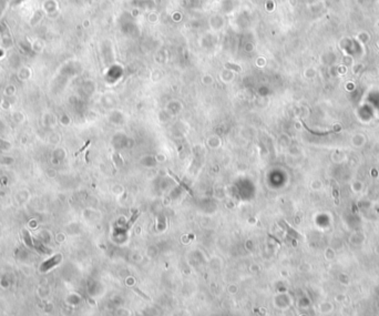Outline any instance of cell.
Wrapping results in <instances>:
<instances>
[{
	"instance_id": "obj_5",
	"label": "cell",
	"mask_w": 379,
	"mask_h": 316,
	"mask_svg": "<svg viewBox=\"0 0 379 316\" xmlns=\"http://www.w3.org/2000/svg\"><path fill=\"white\" fill-rule=\"evenodd\" d=\"M9 147H10L9 143L6 142V141L3 140V139H0V149H3V150H6V149H8Z\"/></svg>"
},
{
	"instance_id": "obj_2",
	"label": "cell",
	"mask_w": 379,
	"mask_h": 316,
	"mask_svg": "<svg viewBox=\"0 0 379 316\" xmlns=\"http://www.w3.org/2000/svg\"><path fill=\"white\" fill-rule=\"evenodd\" d=\"M24 237H25V242L27 243V245L30 246V247H33L32 245V242H31V239H30V235L27 231H24Z\"/></svg>"
},
{
	"instance_id": "obj_7",
	"label": "cell",
	"mask_w": 379,
	"mask_h": 316,
	"mask_svg": "<svg viewBox=\"0 0 379 316\" xmlns=\"http://www.w3.org/2000/svg\"><path fill=\"white\" fill-rule=\"evenodd\" d=\"M0 56H3V51L1 50H0Z\"/></svg>"
},
{
	"instance_id": "obj_6",
	"label": "cell",
	"mask_w": 379,
	"mask_h": 316,
	"mask_svg": "<svg viewBox=\"0 0 379 316\" xmlns=\"http://www.w3.org/2000/svg\"><path fill=\"white\" fill-rule=\"evenodd\" d=\"M227 67H228V68H231V69H234L235 71H239V67H237V66H235V64H227Z\"/></svg>"
},
{
	"instance_id": "obj_3",
	"label": "cell",
	"mask_w": 379,
	"mask_h": 316,
	"mask_svg": "<svg viewBox=\"0 0 379 316\" xmlns=\"http://www.w3.org/2000/svg\"><path fill=\"white\" fill-rule=\"evenodd\" d=\"M332 192H334L335 201H336V203L338 204V202H339V192H338V186H337V184H334V186H332Z\"/></svg>"
},
{
	"instance_id": "obj_4",
	"label": "cell",
	"mask_w": 379,
	"mask_h": 316,
	"mask_svg": "<svg viewBox=\"0 0 379 316\" xmlns=\"http://www.w3.org/2000/svg\"><path fill=\"white\" fill-rule=\"evenodd\" d=\"M168 173L171 174V175H172V176H173V178H174V179H175V180H176V181H178V182H179V183H180V185H182V186H183V187H184V189H186V190H187V191H190V189H189V187H187V186H186V185H185V184H184V183H183V182H182V181H181V180H180V179H179V178H178V176H176V175H175V174H173V173H172V172H171V171H168Z\"/></svg>"
},
{
	"instance_id": "obj_1",
	"label": "cell",
	"mask_w": 379,
	"mask_h": 316,
	"mask_svg": "<svg viewBox=\"0 0 379 316\" xmlns=\"http://www.w3.org/2000/svg\"><path fill=\"white\" fill-rule=\"evenodd\" d=\"M61 260H62V256H61L60 254H57V255L52 256L51 258H49V260H47L46 262L42 263L41 266H40V271L41 272L49 271L50 269H52V267H54L56 265H58L59 263L61 262Z\"/></svg>"
}]
</instances>
